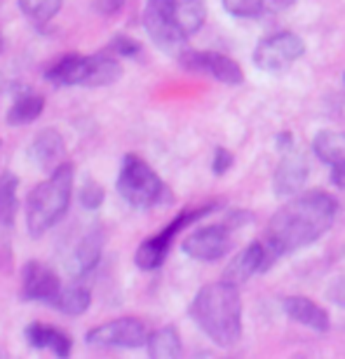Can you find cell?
Segmentation results:
<instances>
[{
  "instance_id": "1",
  "label": "cell",
  "mask_w": 345,
  "mask_h": 359,
  "mask_svg": "<svg viewBox=\"0 0 345 359\" xmlns=\"http://www.w3.org/2000/svg\"><path fill=\"white\" fill-rule=\"evenodd\" d=\"M336 200L327 193H308L289 200L268 223L266 240L282 256L313 245L334 226Z\"/></svg>"
},
{
  "instance_id": "2",
  "label": "cell",
  "mask_w": 345,
  "mask_h": 359,
  "mask_svg": "<svg viewBox=\"0 0 345 359\" xmlns=\"http://www.w3.org/2000/svg\"><path fill=\"white\" fill-rule=\"evenodd\" d=\"M193 322L221 348H233L242 336V298L230 282L207 284L191 303Z\"/></svg>"
},
{
  "instance_id": "3",
  "label": "cell",
  "mask_w": 345,
  "mask_h": 359,
  "mask_svg": "<svg viewBox=\"0 0 345 359\" xmlns=\"http://www.w3.org/2000/svg\"><path fill=\"white\" fill-rule=\"evenodd\" d=\"M73 191V165L62 162L52 169L50 179L38 184L26 200V228L33 237L45 235L69 212Z\"/></svg>"
},
{
  "instance_id": "4",
  "label": "cell",
  "mask_w": 345,
  "mask_h": 359,
  "mask_svg": "<svg viewBox=\"0 0 345 359\" xmlns=\"http://www.w3.org/2000/svg\"><path fill=\"white\" fill-rule=\"evenodd\" d=\"M118 193L132 207L148 209L165 202L167 188L148 162L141 160L139 155H125L118 176Z\"/></svg>"
},
{
  "instance_id": "5",
  "label": "cell",
  "mask_w": 345,
  "mask_h": 359,
  "mask_svg": "<svg viewBox=\"0 0 345 359\" xmlns=\"http://www.w3.org/2000/svg\"><path fill=\"white\" fill-rule=\"evenodd\" d=\"M144 26L148 38L160 47L162 52L181 57L188 47V36L181 29L177 19V0H146L144 10Z\"/></svg>"
},
{
  "instance_id": "6",
  "label": "cell",
  "mask_w": 345,
  "mask_h": 359,
  "mask_svg": "<svg viewBox=\"0 0 345 359\" xmlns=\"http://www.w3.org/2000/svg\"><path fill=\"white\" fill-rule=\"evenodd\" d=\"M306 54V43L296 33L280 31L263 38L254 50V64L261 71H284Z\"/></svg>"
},
{
  "instance_id": "7",
  "label": "cell",
  "mask_w": 345,
  "mask_h": 359,
  "mask_svg": "<svg viewBox=\"0 0 345 359\" xmlns=\"http://www.w3.org/2000/svg\"><path fill=\"white\" fill-rule=\"evenodd\" d=\"M85 341L94 348H144L148 343L146 324L137 317H120L92 329Z\"/></svg>"
},
{
  "instance_id": "8",
  "label": "cell",
  "mask_w": 345,
  "mask_h": 359,
  "mask_svg": "<svg viewBox=\"0 0 345 359\" xmlns=\"http://www.w3.org/2000/svg\"><path fill=\"white\" fill-rule=\"evenodd\" d=\"M179 64L188 71L207 73V76L216 78L223 85H242V80H245V73H242L240 64L233 62V59L226 57V54H219V52L186 50L179 57Z\"/></svg>"
},
{
  "instance_id": "9",
  "label": "cell",
  "mask_w": 345,
  "mask_h": 359,
  "mask_svg": "<svg viewBox=\"0 0 345 359\" xmlns=\"http://www.w3.org/2000/svg\"><path fill=\"white\" fill-rule=\"evenodd\" d=\"M62 280L50 266L40 261H29L22 270V296L26 301H38L54 306L57 296L62 294Z\"/></svg>"
},
{
  "instance_id": "10",
  "label": "cell",
  "mask_w": 345,
  "mask_h": 359,
  "mask_svg": "<svg viewBox=\"0 0 345 359\" xmlns=\"http://www.w3.org/2000/svg\"><path fill=\"white\" fill-rule=\"evenodd\" d=\"M184 254L198 261H219L230 249V233L226 226H207L191 233L184 240Z\"/></svg>"
},
{
  "instance_id": "11",
  "label": "cell",
  "mask_w": 345,
  "mask_h": 359,
  "mask_svg": "<svg viewBox=\"0 0 345 359\" xmlns=\"http://www.w3.org/2000/svg\"><path fill=\"white\" fill-rule=\"evenodd\" d=\"M308 181V160L299 151H287L273 176V191L277 198H292L303 191Z\"/></svg>"
},
{
  "instance_id": "12",
  "label": "cell",
  "mask_w": 345,
  "mask_h": 359,
  "mask_svg": "<svg viewBox=\"0 0 345 359\" xmlns=\"http://www.w3.org/2000/svg\"><path fill=\"white\" fill-rule=\"evenodd\" d=\"M64 153V139L57 130H43L29 146V160L45 172H52L62 165Z\"/></svg>"
},
{
  "instance_id": "13",
  "label": "cell",
  "mask_w": 345,
  "mask_h": 359,
  "mask_svg": "<svg viewBox=\"0 0 345 359\" xmlns=\"http://www.w3.org/2000/svg\"><path fill=\"white\" fill-rule=\"evenodd\" d=\"M101 252H104V233H101L99 226H94L92 230H87V235L80 240V245L76 247V252H73L69 261V273L73 277L90 275L92 270L97 268Z\"/></svg>"
},
{
  "instance_id": "14",
  "label": "cell",
  "mask_w": 345,
  "mask_h": 359,
  "mask_svg": "<svg viewBox=\"0 0 345 359\" xmlns=\"http://www.w3.org/2000/svg\"><path fill=\"white\" fill-rule=\"evenodd\" d=\"M120 76H123V66L118 64V59L106 52H97L92 57H85L80 87H106L118 83Z\"/></svg>"
},
{
  "instance_id": "15",
  "label": "cell",
  "mask_w": 345,
  "mask_h": 359,
  "mask_svg": "<svg viewBox=\"0 0 345 359\" xmlns=\"http://www.w3.org/2000/svg\"><path fill=\"white\" fill-rule=\"evenodd\" d=\"M261 263H263V240L252 242L249 247H245L242 252L228 263L226 273H223V282H230L235 287L245 284L254 273H261Z\"/></svg>"
},
{
  "instance_id": "16",
  "label": "cell",
  "mask_w": 345,
  "mask_h": 359,
  "mask_svg": "<svg viewBox=\"0 0 345 359\" xmlns=\"http://www.w3.org/2000/svg\"><path fill=\"white\" fill-rule=\"evenodd\" d=\"M284 313L292 317L294 322L303 324V327H310L315 331H327L329 329V315L317 306L315 301L303 296H289L284 298Z\"/></svg>"
},
{
  "instance_id": "17",
  "label": "cell",
  "mask_w": 345,
  "mask_h": 359,
  "mask_svg": "<svg viewBox=\"0 0 345 359\" xmlns=\"http://www.w3.org/2000/svg\"><path fill=\"white\" fill-rule=\"evenodd\" d=\"M24 336L31 348L52 350L57 357H69L73 350L71 338L66 336L64 331H59L54 327H45V324H31V327H26Z\"/></svg>"
},
{
  "instance_id": "18",
  "label": "cell",
  "mask_w": 345,
  "mask_h": 359,
  "mask_svg": "<svg viewBox=\"0 0 345 359\" xmlns=\"http://www.w3.org/2000/svg\"><path fill=\"white\" fill-rule=\"evenodd\" d=\"M85 69V57L83 54H66L59 62H54L50 69L45 71V80L57 87H71L80 85Z\"/></svg>"
},
{
  "instance_id": "19",
  "label": "cell",
  "mask_w": 345,
  "mask_h": 359,
  "mask_svg": "<svg viewBox=\"0 0 345 359\" xmlns=\"http://www.w3.org/2000/svg\"><path fill=\"white\" fill-rule=\"evenodd\" d=\"M169 245H172V240H169V237L160 230L155 237H148V240L141 242L137 254H134V263H137L141 270L160 268L162 263H165V259H167Z\"/></svg>"
},
{
  "instance_id": "20",
  "label": "cell",
  "mask_w": 345,
  "mask_h": 359,
  "mask_svg": "<svg viewBox=\"0 0 345 359\" xmlns=\"http://www.w3.org/2000/svg\"><path fill=\"white\" fill-rule=\"evenodd\" d=\"M148 355L153 359H174L181 357L184 345H181V336L174 327H162L153 334H148Z\"/></svg>"
},
{
  "instance_id": "21",
  "label": "cell",
  "mask_w": 345,
  "mask_h": 359,
  "mask_svg": "<svg viewBox=\"0 0 345 359\" xmlns=\"http://www.w3.org/2000/svg\"><path fill=\"white\" fill-rule=\"evenodd\" d=\"M45 108V99L40 97V94H22V97L15 99V104L10 106L8 111V125L10 127H22V125H31L33 120L40 118V113H43Z\"/></svg>"
},
{
  "instance_id": "22",
  "label": "cell",
  "mask_w": 345,
  "mask_h": 359,
  "mask_svg": "<svg viewBox=\"0 0 345 359\" xmlns=\"http://www.w3.org/2000/svg\"><path fill=\"white\" fill-rule=\"evenodd\" d=\"M17 188H19L17 174H12V172L0 174V228H5V230L15 226Z\"/></svg>"
},
{
  "instance_id": "23",
  "label": "cell",
  "mask_w": 345,
  "mask_h": 359,
  "mask_svg": "<svg viewBox=\"0 0 345 359\" xmlns=\"http://www.w3.org/2000/svg\"><path fill=\"white\" fill-rule=\"evenodd\" d=\"M92 303V294L90 289H85L83 284H73V287H66L62 289V294L57 296V301H54L52 308H57L59 313L64 315H83L87 308H90Z\"/></svg>"
},
{
  "instance_id": "24",
  "label": "cell",
  "mask_w": 345,
  "mask_h": 359,
  "mask_svg": "<svg viewBox=\"0 0 345 359\" xmlns=\"http://www.w3.org/2000/svg\"><path fill=\"white\" fill-rule=\"evenodd\" d=\"M315 155L327 165H336V162L345 160V134L341 132H320L315 137Z\"/></svg>"
},
{
  "instance_id": "25",
  "label": "cell",
  "mask_w": 345,
  "mask_h": 359,
  "mask_svg": "<svg viewBox=\"0 0 345 359\" xmlns=\"http://www.w3.org/2000/svg\"><path fill=\"white\" fill-rule=\"evenodd\" d=\"M177 19L186 36L198 33L207 19L205 0H177Z\"/></svg>"
},
{
  "instance_id": "26",
  "label": "cell",
  "mask_w": 345,
  "mask_h": 359,
  "mask_svg": "<svg viewBox=\"0 0 345 359\" xmlns=\"http://www.w3.org/2000/svg\"><path fill=\"white\" fill-rule=\"evenodd\" d=\"M64 0H19V10L33 26H45L57 17Z\"/></svg>"
},
{
  "instance_id": "27",
  "label": "cell",
  "mask_w": 345,
  "mask_h": 359,
  "mask_svg": "<svg viewBox=\"0 0 345 359\" xmlns=\"http://www.w3.org/2000/svg\"><path fill=\"white\" fill-rule=\"evenodd\" d=\"M223 8L233 17H259L268 12V0H223Z\"/></svg>"
},
{
  "instance_id": "28",
  "label": "cell",
  "mask_w": 345,
  "mask_h": 359,
  "mask_svg": "<svg viewBox=\"0 0 345 359\" xmlns=\"http://www.w3.org/2000/svg\"><path fill=\"white\" fill-rule=\"evenodd\" d=\"M104 188H101L94 179H87L83 188H80V205L90 212H97V209L104 205Z\"/></svg>"
},
{
  "instance_id": "29",
  "label": "cell",
  "mask_w": 345,
  "mask_h": 359,
  "mask_svg": "<svg viewBox=\"0 0 345 359\" xmlns=\"http://www.w3.org/2000/svg\"><path fill=\"white\" fill-rule=\"evenodd\" d=\"M111 50L118 52L120 57H137V54L141 52V45L137 43V40H132L127 36H115L113 43H111Z\"/></svg>"
},
{
  "instance_id": "30",
  "label": "cell",
  "mask_w": 345,
  "mask_h": 359,
  "mask_svg": "<svg viewBox=\"0 0 345 359\" xmlns=\"http://www.w3.org/2000/svg\"><path fill=\"white\" fill-rule=\"evenodd\" d=\"M230 167H233V153L226 151V148H216L212 158V172L216 176H223Z\"/></svg>"
},
{
  "instance_id": "31",
  "label": "cell",
  "mask_w": 345,
  "mask_h": 359,
  "mask_svg": "<svg viewBox=\"0 0 345 359\" xmlns=\"http://www.w3.org/2000/svg\"><path fill=\"white\" fill-rule=\"evenodd\" d=\"M329 298L336 303V306H343L345 308V277H338V280L331 282Z\"/></svg>"
},
{
  "instance_id": "32",
  "label": "cell",
  "mask_w": 345,
  "mask_h": 359,
  "mask_svg": "<svg viewBox=\"0 0 345 359\" xmlns=\"http://www.w3.org/2000/svg\"><path fill=\"white\" fill-rule=\"evenodd\" d=\"M331 181H334V186L345 188V160L331 165Z\"/></svg>"
},
{
  "instance_id": "33",
  "label": "cell",
  "mask_w": 345,
  "mask_h": 359,
  "mask_svg": "<svg viewBox=\"0 0 345 359\" xmlns=\"http://www.w3.org/2000/svg\"><path fill=\"white\" fill-rule=\"evenodd\" d=\"M120 8H123V0H97L99 12H115Z\"/></svg>"
},
{
  "instance_id": "34",
  "label": "cell",
  "mask_w": 345,
  "mask_h": 359,
  "mask_svg": "<svg viewBox=\"0 0 345 359\" xmlns=\"http://www.w3.org/2000/svg\"><path fill=\"white\" fill-rule=\"evenodd\" d=\"M277 146H280L282 151H284V148L289 151V148H292V134H280V139H277Z\"/></svg>"
},
{
  "instance_id": "35",
  "label": "cell",
  "mask_w": 345,
  "mask_h": 359,
  "mask_svg": "<svg viewBox=\"0 0 345 359\" xmlns=\"http://www.w3.org/2000/svg\"><path fill=\"white\" fill-rule=\"evenodd\" d=\"M0 50H3V38H0Z\"/></svg>"
},
{
  "instance_id": "36",
  "label": "cell",
  "mask_w": 345,
  "mask_h": 359,
  "mask_svg": "<svg viewBox=\"0 0 345 359\" xmlns=\"http://www.w3.org/2000/svg\"><path fill=\"white\" fill-rule=\"evenodd\" d=\"M343 80H345V76H343Z\"/></svg>"
}]
</instances>
